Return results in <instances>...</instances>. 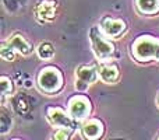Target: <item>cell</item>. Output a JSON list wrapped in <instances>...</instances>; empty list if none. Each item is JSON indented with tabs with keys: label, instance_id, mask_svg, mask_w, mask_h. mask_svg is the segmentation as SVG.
I'll list each match as a JSON object with an SVG mask.
<instances>
[{
	"label": "cell",
	"instance_id": "cell-6",
	"mask_svg": "<svg viewBox=\"0 0 159 140\" xmlns=\"http://www.w3.org/2000/svg\"><path fill=\"white\" fill-rule=\"evenodd\" d=\"M46 119L53 128H66V129L75 130L77 129V121L73 119L67 111L61 109L60 107H48L46 108Z\"/></svg>",
	"mask_w": 159,
	"mask_h": 140
},
{
	"label": "cell",
	"instance_id": "cell-15",
	"mask_svg": "<svg viewBox=\"0 0 159 140\" xmlns=\"http://www.w3.org/2000/svg\"><path fill=\"white\" fill-rule=\"evenodd\" d=\"M13 128V118L11 115H8V112L3 108L2 113H0V135L6 136Z\"/></svg>",
	"mask_w": 159,
	"mask_h": 140
},
{
	"label": "cell",
	"instance_id": "cell-8",
	"mask_svg": "<svg viewBox=\"0 0 159 140\" xmlns=\"http://www.w3.org/2000/svg\"><path fill=\"white\" fill-rule=\"evenodd\" d=\"M56 13H57V2L56 0H42L38 3L35 8L36 20L42 24L52 22L56 18Z\"/></svg>",
	"mask_w": 159,
	"mask_h": 140
},
{
	"label": "cell",
	"instance_id": "cell-18",
	"mask_svg": "<svg viewBox=\"0 0 159 140\" xmlns=\"http://www.w3.org/2000/svg\"><path fill=\"white\" fill-rule=\"evenodd\" d=\"M157 105H158V108H159V94H158V97H157Z\"/></svg>",
	"mask_w": 159,
	"mask_h": 140
},
{
	"label": "cell",
	"instance_id": "cell-4",
	"mask_svg": "<svg viewBox=\"0 0 159 140\" xmlns=\"http://www.w3.org/2000/svg\"><path fill=\"white\" fill-rule=\"evenodd\" d=\"M67 112L73 116L74 121H77L78 123H82L92 113L91 99L87 95H82V94L73 95L67 102Z\"/></svg>",
	"mask_w": 159,
	"mask_h": 140
},
{
	"label": "cell",
	"instance_id": "cell-3",
	"mask_svg": "<svg viewBox=\"0 0 159 140\" xmlns=\"http://www.w3.org/2000/svg\"><path fill=\"white\" fill-rule=\"evenodd\" d=\"M88 36H89V45L93 56L99 62H109L116 52L115 44H113L112 39L105 35L99 27L91 28Z\"/></svg>",
	"mask_w": 159,
	"mask_h": 140
},
{
	"label": "cell",
	"instance_id": "cell-2",
	"mask_svg": "<svg viewBox=\"0 0 159 140\" xmlns=\"http://www.w3.org/2000/svg\"><path fill=\"white\" fill-rule=\"evenodd\" d=\"M36 85L43 94L56 95L64 87V76L57 66H45L36 76Z\"/></svg>",
	"mask_w": 159,
	"mask_h": 140
},
{
	"label": "cell",
	"instance_id": "cell-9",
	"mask_svg": "<svg viewBox=\"0 0 159 140\" xmlns=\"http://www.w3.org/2000/svg\"><path fill=\"white\" fill-rule=\"evenodd\" d=\"M105 126L103 122L96 118H88L81 123V135L87 140H98L103 136Z\"/></svg>",
	"mask_w": 159,
	"mask_h": 140
},
{
	"label": "cell",
	"instance_id": "cell-13",
	"mask_svg": "<svg viewBox=\"0 0 159 140\" xmlns=\"http://www.w3.org/2000/svg\"><path fill=\"white\" fill-rule=\"evenodd\" d=\"M35 52H36V56H38L41 60H50V59H53L56 55L55 46H53V44L49 41H42L41 44L36 46Z\"/></svg>",
	"mask_w": 159,
	"mask_h": 140
},
{
	"label": "cell",
	"instance_id": "cell-14",
	"mask_svg": "<svg viewBox=\"0 0 159 140\" xmlns=\"http://www.w3.org/2000/svg\"><path fill=\"white\" fill-rule=\"evenodd\" d=\"M14 94V84L10 77L2 76L0 77V95H2V104H4L6 98Z\"/></svg>",
	"mask_w": 159,
	"mask_h": 140
},
{
	"label": "cell",
	"instance_id": "cell-1",
	"mask_svg": "<svg viewBox=\"0 0 159 140\" xmlns=\"http://www.w3.org/2000/svg\"><path fill=\"white\" fill-rule=\"evenodd\" d=\"M130 52L133 59L138 63L159 62V39L148 34L140 35L131 42Z\"/></svg>",
	"mask_w": 159,
	"mask_h": 140
},
{
	"label": "cell",
	"instance_id": "cell-11",
	"mask_svg": "<svg viewBox=\"0 0 159 140\" xmlns=\"http://www.w3.org/2000/svg\"><path fill=\"white\" fill-rule=\"evenodd\" d=\"M98 74L99 80L105 84H115L119 81L120 77V70L115 63H109V62H101L98 66Z\"/></svg>",
	"mask_w": 159,
	"mask_h": 140
},
{
	"label": "cell",
	"instance_id": "cell-17",
	"mask_svg": "<svg viewBox=\"0 0 159 140\" xmlns=\"http://www.w3.org/2000/svg\"><path fill=\"white\" fill-rule=\"evenodd\" d=\"M74 132V130L71 129H66V128H57L56 129V132L53 133V139L56 140H67L71 138V133Z\"/></svg>",
	"mask_w": 159,
	"mask_h": 140
},
{
	"label": "cell",
	"instance_id": "cell-7",
	"mask_svg": "<svg viewBox=\"0 0 159 140\" xmlns=\"http://www.w3.org/2000/svg\"><path fill=\"white\" fill-rule=\"evenodd\" d=\"M101 31L110 39H117L126 32L127 24L124 20L112 18V17H105L98 25Z\"/></svg>",
	"mask_w": 159,
	"mask_h": 140
},
{
	"label": "cell",
	"instance_id": "cell-5",
	"mask_svg": "<svg viewBox=\"0 0 159 140\" xmlns=\"http://www.w3.org/2000/svg\"><path fill=\"white\" fill-rule=\"evenodd\" d=\"M99 80L98 66L95 65H82L74 71V88L77 91H87Z\"/></svg>",
	"mask_w": 159,
	"mask_h": 140
},
{
	"label": "cell",
	"instance_id": "cell-19",
	"mask_svg": "<svg viewBox=\"0 0 159 140\" xmlns=\"http://www.w3.org/2000/svg\"><path fill=\"white\" fill-rule=\"evenodd\" d=\"M158 140H159V136H158Z\"/></svg>",
	"mask_w": 159,
	"mask_h": 140
},
{
	"label": "cell",
	"instance_id": "cell-10",
	"mask_svg": "<svg viewBox=\"0 0 159 140\" xmlns=\"http://www.w3.org/2000/svg\"><path fill=\"white\" fill-rule=\"evenodd\" d=\"M6 41H7L8 45H10V46L13 48V49L16 51L17 53H20V55L30 56V55H32V53H34L32 44H31V42L28 41V39L25 38L24 35H21L20 32L13 34V35L8 36Z\"/></svg>",
	"mask_w": 159,
	"mask_h": 140
},
{
	"label": "cell",
	"instance_id": "cell-12",
	"mask_svg": "<svg viewBox=\"0 0 159 140\" xmlns=\"http://www.w3.org/2000/svg\"><path fill=\"white\" fill-rule=\"evenodd\" d=\"M135 8L140 14L152 17L159 14V0H134Z\"/></svg>",
	"mask_w": 159,
	"mask_h": 140
},
{
	"label": "cell",
	"instance_id": "cell-16",
	"mask_svg": "<svg viewBox=\"0 0 159 140\" xmlns=\"http://www.w3.org/2000/svg\"><path fill=\"white\" fill-rule=\"evenodd\" d=\"M17 52L13 49V48L8 45L7 41H3L2 45H0V56H2L3 60L6 62H13L16 59Z\"/></svg>",
	"mask_w": 159,
	"mask_h": 140
}]
</instances>
